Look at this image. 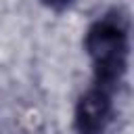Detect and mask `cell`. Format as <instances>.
<instances>
[{
    "instance_id": "6da1fadb",
    "label": "cell",
    "mask_w": 134,
    "mask_h": 134,
    "mask_svg": "<svg viewBox=\"0 0 134 134\" xmlns=\"http://www.w3.org/2000/svg\"><path fill=\"white\" fill-rule=\"evenodd\" d=\"M86 50L94 65L96 86L111 90L128 65V23L119 13L94 21L86 34Z\"/></svg>"
},
{
    "instance_id": "7a4b0ae2",
    "label": "cell",
    "mask_w": 134,
    "mask_h": 134,
    "mask_svg": "<svg viewBox=\"0 0 134 134\" xmlns=\"http://www.w3.org/2000/svg\"><path fill=\"white\" fill-rule=\"evenodd\" d=\"M111 121L109 90L94 86L84 92L75 107V128L80 134H103Z\"/></svg>"
},
{
    "instance_id": "3957f363",
    "label": "cell",
    "mask_w": 134,
    "mask_h": 134,
    "mask_svg": "<svg viewBox=\"0 0 134 134\" xmlns=\"http://www.w3.org/2000/svg\"><path fill=\"white\" fill-rule=\"evenodd\" d=\"M44 4H48V6H52V8H63V6H67L71 0H42Z\"/></svg>"
}]
</instances>
